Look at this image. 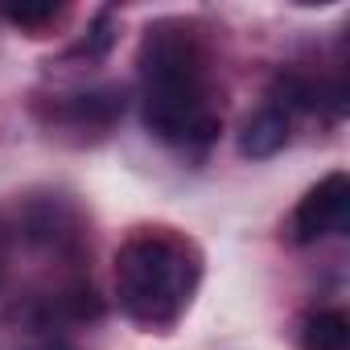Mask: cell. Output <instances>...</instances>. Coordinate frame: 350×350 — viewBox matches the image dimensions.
<instances>
[{
    "instance_id": "cell-1",
    "label": "cell",
    "mask_w": 350,
    "mask_h": 350,
    "mask_svg": "<svg viewBox=\"0 0 350 350\" xmlns=\"http://www.w3.org/2000/svg\"><path fill=\"white\" fill-rule=\"evenodd\" d=\"M140 103L144 128L165 144L202 148L219 136L223 116L211 103V58L198 33L182 21H157L140 42Z\"/></svg>"
},
{
    "instance_id": "cell-2",
    "label": "cell",
    "mask_w": 350,
    "mask_h": 350,
    "mask_svg": "<svg viewBox=\"0 0 350 350\" xmlns=\"http://www.w3.org/2000/svg\"><path fill=\"white\" fill-rule=\"evenodd\" d=\"M198 276H202L198 252L169 231H140L116 256L120 309L148 329L173 325L186 313Z\"/></svg>"
},
{
    "instance_id": "cell-3",
    "label": "cell",
    "mask_w": 350,
    "mask_h": 350,
    "mask_svg": "<svg viewBox=\"0 0 350 350\" xmlns=\"http://www.w3.org/2000/svg\"><path fill=\"white\" fill-rule=\"evenodd\" d=\"M350 227V178L329 173L321 178L293 215V239L297 243H321L329 235H346Z\"/></svg>"
},
{
    "instance_id": "cell-4",
    "label": "cell",
    "mask_w": 350,
    "mask_h": 350,
    "mask_svg": "<svg viewBox=\"0 0 350 350\" xmlns=\"http://www.w3.org/2000/svg\"><path fill=\"white\" fill-rule=\"evenodd\" d=\"M284 140H288V111L276 107V103H264L256 116H247V124L239 132V152L264 161V157L280 152Z\"/></svg>"
},
{
    "instance_id": "cell-5",
    "label": "cell",
    "mask_w": 350,
    "mask_h": 350,
    "mask_svg": "<svg viewBox=\"0 0 350 350\" xmlns=\"http://www.w3.org/2000/svg\"><path fill=\"white\" fill-rule=\"evenodd\" d=\"M350 342V317L342 309H321L309 313L301 325V346L305 350H346Z\"/></svg>"
},
{
    "instance_id": "cell-6",
    "label": "cell",
    "mask_w": 350,
    "mask_h": 350,
    "mask_svg": "<svg viewBox=\"0 0 350 350\" xmlns=\"http://www.w3.org/2000/svg\"><path fill=\"white\" fill-rule=\"evenodd\" d=\"M17 25H38V21H50V17H58V9L54 5H42V9H17V13H9Z\"/></svg>"
},
{
    "instance_id": "cell-7",
    "label": "cell",
    "mask_w": 350,
    "mask_h": 350,
    "mask_svg": "<svg viewBox=\"0 0 350 350\" xmlns=\"http://www.w3.org/2000/svg\"><path fill=\"white\" fill-rule=\"evenodd\" d=\"M42 350H70V346H58V342H54V346H42Z\"/></svg>"
}]
</instances>
